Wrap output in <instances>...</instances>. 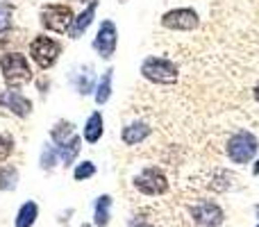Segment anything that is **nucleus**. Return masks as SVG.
<instances>
[{
	"mask_svg": "<svg viewBox=\"0 0 259 227\" xmlns=\"http://www.w3.org/2000/svg\"><path fill=\"white\" fill-rule=\"evenodd\" d=\"M255 175H259V159L255 161Z\"/></svg>",
	"mask_w": 259,
	"mask_h": 227,
	"instance_id": "nucleus-27",
	"label": "nucleus"
},
{
	"mask_svg": "<svg viewBox=\"0 0 259 227\" xmlns=\"http://www.w3.org/2000/svg\"><path fill=\"white\" fill-rule=\"evenodd\" d=\"M73 82H75V91L80 96H89L91 91H96V82H94V75H91L89 68H87V73L82 71L80 75L73 77Z\"/></svg>",
	"mask_w": 259,
	"mask_h": 227,
	"instance_id": "nucleus-21",
	"label": "nucleus"
},
{
	"mask_svg": "<svg viewBox=\"0 0 259 227\" xmlns=\"http://www.w3.org/2000/svg\"><path fill=\"white\" fill-rule=\"evenodd\" d=\"M96 12H98V0H91V3L73 18L71 27H68V36H71V39H80V36L91 27V23L96 21Z\"/></svg>",
	"mask_w": 259,
	"mask_h": 227,
	"instance_id": "nucleus-11",
	"label": "nucleus"
},
{
	"mask_svg": "<svg viewBox=\"0 0 259 227\" xmlns=\"http://www.w3.org/2000/svg\"><path fill=\"white\" fill-rule=\"evenodd\" d=\"M252 98H255V100H257V103H259V82H257V84H255V89H252Z\"/></svg>",
	"mask_w": 259,
	"mask_h": 227,
	"instance_id": "nucleus-26",
	"label": "nucleus"
},
{
	"mask_svg": "<svg viewBox=\"0 0 259 227\" xmlns=\"http://www.w3.org/2000/svg\"><path fill=\"white\" fill-rule=\"evenodd\" d=\"M257 227H259V225H257Z\"/></svg>",
	"mask_w": 259,
	"mask_h": 227,
	"instance_id": "nucleus-31",
	"label": "nucleus"
},
{
	"mask_svg": "<svg viewBox=\"0 0 259 227\" xmlns=\"http://www.w3.org/2000/svg\"><path fill=\"white\" fill-rule=\"evenodd\" d=\"M103 134H105V118L100 112H94L87 118L84 127H82V139L94 146V143H98L103 139Z\"/></svg>",
	"mask_w": 259,
	"mask_h": 227,
	"instance_id": "nucleus-13",
	"label": "nucleus"
},
{
	"mask_svg": "<svg viewBox=\"0 0 259 227\" xmlns=\"http://www.w3.org/2000/svg\"><path fill=\"white\" fill-rule=\"evenodd\" d=\"M14 152V141L7 134H0V161H5Z\"/></svg>",
	"mask_w": 259,
	"mask_h": 227,
	"instance_id": "nucleus-23",
	"label": "nucleus"
},
{
	"mask_svg": "<svg viewBox=\"0 0 259 227\" xmlns=\"http://www.w3.org/2000/svg\"><path fill=\"white\" fill-rule=\"evenodd\" d=\"M96 175V164L94 161H80V164L73 168V177H75V182H84V179L94 177Z\"/></svg>",
	"mask_w": 259,
	"mask_h": 227,
	"instance_id": "nucleus-22",
	"label": "nucleus"
},
{
	"mask_svg": "<svg viewBox=\"0 0 259 227\" xmlns=\"http://www.w3.org/2000/svg\"><path fill=\"white\" fill-rule=\"evenodd\" d=\"M255 214H257V218H259V205L255 207Z\"/></svg>",
	"mask_w": 259,
	"mask_h": 227,
	"instance_id": "nucleus-28",
	"label": "nucleus"
},
{
	"mask_svg": "<svg viewBox=\"0 0 259 227\" xmlns=\"http://www.w3.org/2000/svg\"><path fill=\"white\" fill-rule=\"evenodd\" d=\"M71 137H75V125H73L71 120H57L55 127L50 129V141H53L55 146L66 143Z\"/></svg>",
	"mask_w": 259,
	"mask_h": 227,
	"instance_id": "nucleus-18",
	"label": "nucleus"
},
{
	"mask_svg": "<svg viewBox=\"0 0 259 227\" xmlns=\"http://www.w3.org/2000/svg\"><path fill=\"white\" fill-rule=\"evenodd\" d=\"M36 218H39V205L32 202V200H27V202H23L21 209H18L14 225L16 227H34Z\"/></svg>",
	"mask_w": 259,
	"mask_h": 227,
	"instance_id": "nucleus-17",
	"label": "nucleus"
},
{
	"mask_svg": "<svg viewBox=\"0 0 259 227\" xmlns=\"http://www.w3.org/2000/svg\"><path fill=\"white\" fill-rule=\"evenodd\" d=\"M82 150V137H71L66 143H62V146H57V152H59V161H62L64 166H73V161L77 159V155H80Z\"/></svg>",
	"mask_w": 259,
	"mask_h": 227,
	"instance_id": "nucleus-15",
	"label": "nucleus"
},
{
	"mask_svg": "<svg viewBox=\"0 0 259 227\" xmlns=\"http://www.w3.org/2000/svg\"><path fill=\"white\" fill-rule=\"evenodd\" d=\"M225 152H228L230 161L239 166H248L259 152V139L248 129H241V132L232 134L225 143Z\"/></svg>",
	"mask_w": 259,
	"mask_h": 227,
	"instance_id": "nucleus-2",
	"label": "nucleus"
},
{
	"mask_svg": "<svg viewBox=\"0 0 259 227\" xmlns=\"http://www.w3.org/2000/svg\"><path fill=\"white\" fill-rule=\"evenodd\" d=\"M112 80H114V71L112 68H107V71L103 73V77L98 80L96 91H94V98H96V105H98V107L107 105L109 98H112Z\"/></svg>",
	"mask_w": 259,
	"mask_h": 227,
	"instance_id": "nucleus-16",
	"label": "nucleus"
},
{
	"mask_svg": "<svg viewBox=\"0 0 259 227\" xmlns=\"http://www.w3.org/2000/svg\"><path fill=\"white\" fill-rule=\"evenodd\" d=\"M0 107L12 112L14 116H18V118H27V116L32 114V100L27 98V96H23L18 89L9 86L7 91L0 94Z\"/></svg>",
	"mask_w": 259,
	"mask_h": 227,
	"instance_id": "nucleus-10",
	"label": "nucleus"
},
{
	"mask_svg": "<svg viewBox=\"0 0 259 227\" xmlns=\"http://www.w3.org/2000/svg\"><path fill=\"white\" fill-rule=\"evenodd\" d=\"M73 18L75 16H73V9L68 5H46L41 9L39 21L44 25V30L55 32V34H66Z\"/></svg>",
	"mask_w": 259,
	"mask_h": 227,
	"instance_id": "nucleus-5",
	"label": "nucleus"
},
{
	"mask_svg": "<svg viewBox=\"0 0 259 227\" xmlns=\"http://www.w3.org/2000/svg\"><path fill=\"white\" fill-rule=\"evenodd\" d=\"M94 50L98 53L100 59H112L116 55V46H118V30H116V23L105 18L100 21L98 30H96V36H94Z\"/></svg>",
	"mask_w": 259,
	"mask_h": 227,
	"instance_id": "nucleus-6",
	"label": "nucleus"
},
{
	"mask_svg": "<svg viewBox=\"0 0 259 227\" xmlns=\"http://www.w3.org/2000/svg\"><path fill=\"white\" fill-rule=\"evenodd\" d=\"M112 196H100V198H96V205H94V225L96 227H107L109 225V220H112Z\"/></svg>",
	"mask_w": 259,
	"mask_h": 227,
	"instance_id": "nucleus-14",
	"label": "nucleus"
},
{
	"mask_svg": "<svg viewBox=\"0 0 259 227\" xmlns=\"http://www.w3.org/2000/svg\"><path fill=\"white\" fill-rule=\"evenodd\" d=\"M0 71L9 86H21L32 80V68L25 55L21 53H5L0 57Z\"/></svg>",
	"mask_w": 259,
	"mask_h": 227,
	"instance_id": "nucleus-4",
	"label": "nucleus"
},
{
	"mask_svg": "<svg viewBox=\"0 0 259 227\" xmlns=\"http://www.w3.org/2000/svg\"><path fill=\"white\" fill-rule=\"evenodd\" d=\"M130 227H152V225H148L146 220H139V218H132L130 220Z\"/></svg>",
	"mask_w": 259,
	"mask_h": 227,
	"instance_id": "nucleus-25",
	"label": "nucleus"
},
{
	"mask_svg": "<svg viewBox=\"0 0 259 227\" xmlns=\"http://www.w3.org/2000/svg\"><path fill=\"white\" fill-rule=\"evenodd\" d=\"M141 77L152 84H161V86H170L180 80V68L175 62L166 57H157L150 55L141 62Z\"/></svg>",
	"mask_w": 259,
	"mask_h": 227,
	"instance_id": "nucleus-1",
	"label": "nucleus"
},
{
	"mask_svg": "<svg viewBox=\"0 0 259 227\" xmlns=\"http://www.w3.org/2000/svg\"><path fill=\"white\" fill-rule=\"evenodd\" d=\"M161 27L170 32H193L200 27V16L191 7H178L161 16Z\"/></svg>",
	"mask_w": 259,
	"mask_h": 227,
	"instance_id": "nucleus-7",
	"label": "nucleus"
},
{
	"mask_svg": "<svg viewBox=\"0 0 259 227\" xmlns=\"http://www.w3.org/2000/svg\"><path fill=\"white\" fill-rule=\"evenodd\" d=\"M134 187L141 193H146V196H161V193L168 191V179L159 168L148 166L134 177Z\"/></svg>",
	"mask_w": 259,
	"mask_h": 227,
	"instance_id": "nucleus-8",
	"label": "nucleus"
},
{
	"mask_svg": "<svg viewBox=\"0 0 259 227\" xmlns=\"http://www.w3.org/2000/svg\"><path fill=\"white\" fill-rule=\"evenodd\" d=\"M150 134H152V129L148 123H143V120H132V123H127L125 127H123L121 139L125 146H139V143H143Z\"/></svg>",
	"mask_w": 259,
	"mask_h": 227,
	"instance_id": "nucleus-12",
	"label": "nucleus"
},
{
	"mask_svg": "<svg viewBox=\"0 0 259 227\" xmlns=\"http://www.w3.org/2000/svg\"><path fill=\"white\" fill-rule=\"evenodd\" d=\"M118 3H121V5H125V3H130V0H118Z\"/></svg>",
	"mask_w": 259,
	"mask_h": 227,
	"instance_id": "nucleus-29",
	"label": "nucleus"
},
{
	"mask_svg": "<svg viewBox=\"0 0 259 227\" xmlns=\"http://www.w3.org/2000/svg\"><path fill=\"white\" fill-rule=\"evenodd\" d=\"M189 214H191L193 223L200 225V227H219V225H223V220H225L223 209L211 200L196 202V205L189 209Z\"/></svg>",
	"mask_w": 259,
	"mask_h": 227,
	"instance_id": "nucleus-9",
	"label": "nucleus"
},
{
	"mask_svg": "<svg viewBox=\"0 0 259 227\" xmlns=\"http://www.w3.org/2000/svg\"><path fill=\"white\" fill-rule=\"evenodd\" d=\"M80 227H91V225H89V223H84V225H80Z\"/></svg>",
	"mask_w": 259,
	"mask_h": 227,
	"instance_id": "nucleus-30",
	"label": "nucleus"
},
{
	"mask_svg": "<svg viewBox=\"0 0 259 227\" xmlns=\"http://www.w3.org/2000/svg\"><path fill=\"white\" fill-rule=\"evenodd\" d=\"M59 55H62V43L48 34H36L30 41V57L41 71H48L57 64Z\"/></svg>",
	"mask_w": 259,
	"mask_h": 227,
	"instance_id": "nucleus-3",
	"label": "nucleus"
},
{
	"mask_svg": "<svg viewBox=\"0 0 259 227\" xmlns=\"http://www.w3.org/2000/svg\"><path fill=\"white\" fill-rule=\"evenodd\" d=\"M9 25V9L7 7H0V30Z\"/></svg>",
	"mask_w": 259,
	"mask_h": 227,
	"instance_id": "nucleus-24",
	"label": "nucleus"
},
{
	"mask_svg": "<svg viewBox=\"0 0 259 227\" xmlns=\"http://www.w3.org/2000/svg\"><path fill=\"white\" fill-rule=\"evenodd\" d=\"M18 187V170L12 164L0 166V191H14Z\"/></svg>",
	"mask_w": 259,
	"mask_h": 227,
	"instance_id": "nucleus-19",
	"label": "nucleus"
},
{
	"mask_svg": "<svg viewBox=\"0 0 259 227\" xmlns=\"http://www.w3.org/2000/svg\"><path fill=\"white\" fill-rule=\"evenodd\" d=\"M59 161V152H57V146L55 143H46L44 150H41V157H39V166L44 170H53Z\"/></svg>",
	"mask_w": 259,
	"mask_h": 227,
	"instance_id": "nucleus-20",
	"label": "nucleus"
}]
</instances>
